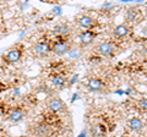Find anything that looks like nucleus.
I'll return each mask as SVG.
<instances>
[{
    "instance_id": "16",
    "label": "nucleus",
    "mask_w": 147,
    "mask_h": 137,
    "mask_svg": "<svg viewBox=\"0 0 147 137\" xmlns=\"http://www.w3.org/2000/svg\"><path fill=\"white\" fill-rule=\"evenodd\" d=\"M139 17V10L136 7H129L125 12V21L127 22H134Z\"/></svg>"
},
{
    "instance_id": "6",
    "label": "nucleus",
    "mask_w": 147,
    "mask_h": 137,
    "mask_svg": "<svg viewBox=\"0 0 147 137\" xmlns=\"http://www.w3.org/2000/svg\"><path fill=\"white\" fill-rule=\"evenodd\" d=\"M22 54H24V48H22L21 44H17L15 47H12L7 50L6 54L3 56V60L5 61V64H9V65L16 64L21 60Z\"/></svg>"
},
{
    "instance_id": "2",
    "label": "nucleus",
    "mask_w": 147,
    "mask_h": 137,
    "mask_svg": "<svg viewBox=\"0 0 147 137\" xmlns=\"http://www.w3.org/2000/svg\"><path fill=\"white\" fill-rule=\"evenodd\" d=\"M27 115H28V108L26 105H16L6 109L4 119H5V121L11 122V124H17V122L25 120Z\"/></svg>"
},
{
    "instance_id": "14",
    "label": "nucleus",
    "mask_w": 147,
    "mask_h": 137,
    "mask_svg": "<svg viewBox=\"0 0 147 137\" xmlns=\"http://www.w3.org/2000/svg\"><path fill=\"white\" fill-rule=\"evenodd\" d=\"M49 81L54 87L57 88H61L64 86H66V82H67V79L65 75L60 74V72H55V74H52L49 77Z\"/></svg>"
},
{
    "instance_id": "11",
    "label": "nucleus",
    "mask_w": 147,
    "mask_h": 137,
    "mask_svg": "<svg viewBox=\"0 0 147 137\" xmlns=\"http://www.w3.org/2000/svg\"><path fill=\"white\" fill-rule=\"evenodd\" d=\"M126 126H127V129L130 130V131L136 132V134H139V132H141L142 130H144V127H145V122H144V120H142L141 118L134 116V118L127 119V121H126Z\"/></svg>"
},
{
    "instance_id": "5",
    "label": "nucleus",
    "mask_w": 147,
    "mask_h": 137,
    "mask_svg": "<svg viewBox=\"0 0 147 137\" xmlns=\"http://www.w3.org/2000/svg\"><path fill=\"white\" fill-rule=\"evenodd\" d=\"M31 53L37 58H45L49 55V53H52V45L45 39L38 40L37 43L32 45Z\"/></svg>"
},
{
    "instance_id": "9",
    "label": "nucleus",
    "mask_w": 147,
    "mask_h": 137,
    "mask_svg": "<svg viewBox=\"0 0 147 137\" xmlns=\"http://www.w3.org/2000/svg\"><path fill=\"white\" fill-rule=\"evenodd\" d=\"M76 24L80 28L85 30V31H88V30H93V27L97 26V21L96 19H93L92 16L90 15H80L79 17H76Z\"/></svg>"
},
{
    "instance_id": "18",
    "label": "nucleus",
    "mask_w": 147,
    "mask_h": 137,
    "mask_svg": "<svg viewBox=\"0 0 147 137\" xmlns=\"http://www.w3.org/2000/svg\"><path fill=\"white\" fill-rule=\"evenodd\" d=\"M5 111H6V107L4 104H0V118H3L5 115Z\"/></svg>"
},
{
    "instance_id": "17",
    "label": "nucleus",
    "mask_w": 147,
    "mask_h": 137,
    "mask_svg": "<svg viewBox=\"0 0 147 137\" xmlns=\"http://www.w3.org/2000/svg\"><path fill=\"white\" fill-rule=\"evenodd\" d=\"M137 108H139L140 111L147 113V97L139 100V103H137Z\"/></svg>"
},
{
    "instance_id": "19",
    "label": "nucleus",
    "mask_w": 147,
    "mask_h": 137,
    "mask_svg": "<svg viewBox=\"0 0 147 137\" xmlns=\"http://www.w3.org/2000/svg\"><path fill=\"white\" fill-rule=\"evenodd\" d=\"M1 91H4V86H3L1 83H0V92H1Z\"/></svg>"
},
{
    "instance_id": "12",
    "label": "nucleus",
    "mask_w": 147,
    "mask_h": 137,
    "mask_svg": "<svg viewBox=\"0 0 147 137\" xmlns=\"http://www.w3.org/2000/svg\"><path fill=\"white\" fill-rule=\"evenodd\" d=\"M90 134L92 137H107L108 136L107 125L103 124V122H94L90 129Z\"/></svg>"
},
{
    "instance_id": "7",
    "label": "nucleus",
    "mask_w": 147,
    "mask_h": 137,
    "mask_svg": "<svg viewBox=\"0 0 147 137\" xmlns=\"http://www.w3.org/2000/svg\"><path fill=\"white\" fill-rule=\"evenodd\" d=\"M114 52H115V44L113 42H102L96 45L93 49V53L99 55L100 58L112 56Z\"/></svg>"
},
{
    "instance_id": "10",
    "label": "nucleus",
    "mask_w": 147,
    "mask_h": 137,
    "mask_svg": "<svg viewBox=\"0 0 147 137\" xmlns=\"http://www.w3.org/2000/svg\"><path fill=\"white\" fill-rule=\"evenodd\" d=\"M96 37H97V32L93 30H88V31H82L79 34V44L80 47H88L92 43L94 42Z\"/></svg>"
},
{
    "instance_id": "1",
    "label": "nucleus",
    "mask_w": 147,
    "mask_h": 137,
    "mask_svg": "<svg viewBox=\"0 0 147 137\" xmlns=\"http://www.w3.org/2000/svg\"><path fill=\"white\" fill-rule=\"evenodd\" d=\"M27 134L31 137H53L54 129L44 120H37L28 125Z\"/></svg>"
},
{
    "instance_id": "8",
    "label": "nucleus",
    "mask_w": 147,
    "mask_h": 137,
    "mask_svg": "<svg viewBox=\"0 0 147 137\" xmlns=\"http://www.w3.org/2000/svg\"><path fill=\"white\" fill-rule=\"evenodd\" d=\"M86 88L91 92H103L107 88V83L100 77H90L86 82Z\"/></svg>"
},
{
    "instance_id": "13",
    "label": "nucleus",
    "mask_w": 147,
    "mask_h": 137,
    "mask_svg": "<svg viewBox=\"0 0 147 137\" xmlns=\"http://www.w3.org/2000/svg\"><path fill=\"white\" fill-rule=\"evenodd\" d=\"M70 32H71L70 26L67 24H64V22L57 24L53 27V33L57 36L58 38H66V36L70 34Z\"/></svg>"
},
{
    "instance_id": "15",
    "label": "nucleus",
    "mask_w": 147,
    "mask_h": 137,
    "mask_svg": "<svg viewBox=\"0 0 147 137\" xmlns=\"http://www.w3.org/2000/svg\"><path fill=\"white\" fill-rule=\"evenodd\" d=\"M129 33H130V27L127 26V24H120L113 30V34L117 38H125Z\"/></svg>"
},
{
    "instance_id": "4",
    "label": "nucleus",
    "mask_w": 147,
    "mask_h": 137,
    "mask_svg": "<svg viewBox=\"0 0 147 137\" xmlns=\"http://www.w3.org/2000/svg\"><path fill=\"white\" fill-rule=\"evenodd\" d=\"M50 45H52V53H54L58 56H63L65 54L70 53L72 47L71 42L67 38H57L50 43Z\"/></svg>"
},
{
    "instance_id": "3",
    "label": "nucleus",
    "mask_w": 147,
    "mask_h": 137,
    "mask_svg": "<svg viewBox=\"0 0 147 137\" xmlns=\"http://www.w3.org/2000/svg\"><path fill=\"white\" fill-rule=\"evenodd\" d=\"M45 107L53 114H66L69 113V108L64 100L58 95H50L45 99Z\"/></svg>"
}]
</instances>
